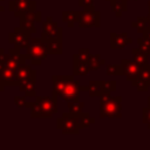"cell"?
<instances>
[{"mask_svg": "<svg viewBox=\"0 0 150 150\" xmlns=\"http://www.w3.org/2000/svg\"><path fill=\"white\" fill-rule=\"evenodd\" d=\"M52 91L63 101L69 102L79 100L81 89L80 83L74 79V75H53Z\"/></svg>", "mask_w": 150, "mask_h": 150, "instance_id": "cell-1", "label": "cell"}, {"mask_svg": "<svg viewBox=\"0 0 150 150\" xmlns=\"http://www.w3.org/2000/svg\"><path fill=\"white\" fill-rule=\"evenodd\" d=\"M57 95L52 96H36L34 102H28L27 108L30 109L32 118H52L57 112Z\"/></svg>", "mask_w": 150, "mask_h": 150, "instance_id": "cell-2", "label": "cell"}, {"mask_svg": "<svg viewBox=\"0 0 150 150\" xmlns=\"http://www.w3.org/2000/svg\"><path fill=\"white\" fill-rule=\"evenodd\" d=\"M100 117L121 118L122 117V96H112L110 91L104 90L100 95Z\"/></svg>", "mask_w": 150, "mask_h": 150, "instance_id": "cell-3", "label": "cell"}, {"mask_svg": "<svg viewBox=\"0 0 150 150\" xmlns=\"http://www.w3.org/2000/svg\"><path fill=\"white\" fill-rule=\"evenodd\" d=\"M26 55L30 64H41V62L49 55L46 42L41 38H30L29 45L26 49Z\"/></svg>", "mask_w": 150, "mask_h": 150, "instance_id": "cell-4", "label": "cell"}, {"mask_svg": "<svg viewBox=\"0 0 150 150\" xmlns=\"http://www.w3.org/2000/svg\"><path fill=\"white\" fill-rule=\"evenodd\" d=\"M56 128L61 130L63 135H77L80 131L79 116L70 112H63L61 117L56 120Z\"/></svg>", "mask_w": 150, "mask_h": 150, "instance_id": "cell-5", "label": "cell"}, {"mask_svg": "<svg viewBox=\"0 0 150 150\" xmlns=\"http://www.w3.org/2000/svg\"><path fill=\"white\" fill-rule=\"evenodd\" d=\"M77 26L80 28H96L101 26V13L96 9H82L79 12Z\"/></svg>", "mask_w": 150, "mask_h": 150, "instance_id": "cell-6", "label": "cell"}, {"mask_svg": "<svg viewBox=\"0 0 150 150\" xmlns=\"http://www.w3.org/2000/svg\"><path fill=\"white\" fill-rule=\"evenodd\" d=\"M32 34H29L28 32L23 30L20 26L14 28L13 32L8 33V42L11 45H14V47L19 48V49H27L29 41H30V36Z\"/></svg>", "mask_w": 150, "mask_h": 150, "instance_id": "cell-7", "label": "cell"}, {"mask_svg": "<svg viewBox=\"0 0 150 150\" xmlns=\"http://www.w3.org/2000/svg\"><path fill=\"white\" fill-rule=\"evenodd\" d=\"M42 14L40 11H33V12H28L26 13L25 15L20 16L19 18V26L28 32L29 34H33V33H36V27H35V23L36 22H41L42 20Z\"/></svg>", "mask_w": 150, "mask_h": 150, "instance_id": "cell-8", "label": "cell"}, {"mask_svg": "<svg viewBox=\"0 0 150 150\" xmlns=\"http://www.w3.org/2000/svg\"><path fill=\"white\" fill-rule=\"evenodd\" d=\"M8 9L12 13H14L16 18H20L28 12L36 11V1L35 0H29V1L11 0L8 2Z\"/></svg>", "mask_w": 150, "mask_h": 150, "instance_id": "cell-9", "label": "cell"}, {"mask_svg": "<svg viewBox=\"0 0 150 150\" xmlns=\"http://www.w3.org/2000/svg\"><path fill=\"white\" fill-rule=\"evenodd\" d=\"M121 64H122V75L125 76L128 81L131 82L132 80L139 77V74H141V70H142V66L136 63L134 60L122 59L121 60Z\"/></svg>", "mask_w": 150, "mask_h": 150, "instance_id": "cell-10", "label": "cell"}, {"mask_svg": "<svg viewBox=\"0 0 150 150\" xmlns=\"http://www.w3.org/2000/svg\"><path fill=\"white\" fill-rule=\"evenodd\" d=\"M131 43H132V39L128 36L127 32H122V33L111 32L110 33V49L112 50L124 49L127 45H131Z\"/></svg>", "mask_w": 150, "mask_h": 150, "instance_id": "cell-11", "label": "cell"}, {"mask_svg": "<svg viewBox=\"0 0 150 150\" xmlns=\"http://www.w3.org/2000/svg\"><path fill=\"white\" fill-rule=\"evenodd\" d=\"M16 76L19 80V84L25 81L36 80V70L32 67L30 63H23L16 68Z\"/></svg>", "mask_w": 150, "mask_h": 150, "instance_id": "cell-12", "label": "cell"}, {"mask_svg": "<svg viewBox=\"0 0 150 150\" xmlns=\"http://www.w3.org/2000/svg\"><path fill=\"white\" fill-rule=\"evenodd\" d=\"M0 82L4 86H15L19 87V80L16 76V70L12 68H4L0 70Z\"/></svg>", "mask_w": 150, "mask_h": 150, "instance_id": "cell-13", "label": "cell"}, {"mask_svg": "<svg viewBox=\"0 0 150 150\" xmlns=\"http://www.w3.org/2000/svg\"><path fill=\"white\" fill-rule=\"evenodd\" d=\"M46 47L49 55H62L63 53V38L46 40Z\"/></svg>", "mask_w": 150, "mask_h": 150, "instance_id": "cell-14", "label": "cell"}, {"mask_svg": "<svg viewBox=\"0 0 150 150\" xmlns=\"http://www.w3.org/2000/svg\"><path fill=\"white\" fill-rule=\"evenodd\" d=\"M19 90L25 94L26 97H36V80H29L19 84Z\"/></svg>", "mask_w": 150, "mask_h": 150, "instance_id": "cell-15", "label": "cell"}, {"mask_svg": "<svg viewBox=\"0 0 150 150\" xmlns=\"http://www.w3.org/2000/svg\"><path fill=\"white\" fill-rule=\"evenodd\" d=\"M109 4L116 18H121L128 11V0H109Z\"/></svg>", "mask_w": 150, "mask_h": 150, "instance_id": "cell-16", "label": "cell"}, {"mask_svg": "<svg viewBox=\"0 0 150 150\" xmlns=\"http://www.w3.org/2000/svg\"><path fill=\"white\" fill-rule=\"evenodd\" d=\"M90 71L88 63L80 61L79 59L73 56V75H77V76H86L88 75V73Z\"/></svg>", "mask_w": 150, "mask_h": 150, "instance_id": "cell-17", "label": "cell"}, {"mask_svg": "<svg viewBox=\"0 0 150 150\" xmlns=\"http://www.w3.org/2000/svg\"><path fill=\"white\" fill-rule=\"evenodd\" d=\"M104 91L102 86V80H90L88 83V94L90 97H100Z\"/></svg>", "mask_w": 150, "mask_h": 150, "instance_id": "cell-18", "label": "cell"}, {"mask_svg": "<svg viewBox=\"0 0 150 150\" xmlns=\"http://www.w3.org/2000/svg\"><path fill=\"white\" fill-rule=\"evenodd\" d=\"M61 20L67 25V27L73 28L75 23H77L79 19V12L77 11H63L61 14Z\"/></svg>", "mask_w": 150, "mask_h": 150, "instance_id": "cell-19", "label": "cell"}, {"mask_svg": "<svg viewBox=\"0 0 150 150\" xmlns=\"http://www.w3.org/2000/svg\"><path fill=\"white\" fill-rule=\"evenodd\" d=\"M131 54H132V60L136 63H138L139 66L143 67V66H145V64L149 63V55L145 52H143L139 47L132 48L131 49Z\"/></svg>", "mask_w": 150, "mask_h": 150, "instance_id": "cell-20", "label": "cell"}, {"mask_svg": "<svg viewBox=\"0 0 150 150\" xmlns=\"http://www.w3.org/2000/svg\"><path fill=\"white\" fill-rule=\"evenodd\" d=\"M87 63L90 70H98L102 66L105 64V60L102 59L100 54H91Z\"/></svg>", "mask_w": 150, "mask_h": 150, "instance_id": "cell-21", "label": "cell"}, {"mask_svg": "<svg viewBox=\"0 0 150 150\" xmlns=\"http://www.w3.org/2000/svg\"><path fill=\"white\" fill-rule=\"evenodd\" d=\"M67 107H68L70 114H73V115H75V116H80V114L83 112L84 102H82V101H80V100L69 101V102H67Z\"/></svg>", "mask_w": 150, "mask_h": 150, "instance_id": "cell-22", "label": "cell"}, {"mask_svg": "<svg viewBox=\"0 0 150 150\" xmlns=\"http://www.w3.org/2000/svg\"><path fill=\"white\" fill-rule=\"evenodd\" d=\"M131 26L136 29L137 33H141L142 34L144 32V29L149 26V20H148L146 16H137L136 20L131 23Z\"/></svg>", "mask_w": 150, "mask_h": 150, "instance_id": "cell-23", "label": "cell"}, {"mask_svg": "<svg viewBox=\"0 0 150 150\" xmlns=\"http://www.w3.org/2000/svg\"><path fill=\"white\" fill-rule=\"evenodd\" d=\"M95 118L89 115L88 112H82L80 114L79 116V125H80V129H84V128H88L90 125H93L95 123Z\"/></svg>", "mask_w": 150, "mask_h": 150, "instance_id": "cell-24", "label": "cell"}, {"mask_svg": "<svg viewBox=\"0 0 150 150\" xmlns=\"http://www.w3.org/2000/svg\"><path fill=\"white\" fill-rule=\"evenodd\" d=\"M59 28V23L53 20L52 16H46L42 22V33H50Z\"/></svg>", "mask_w": 150, "mask_h": 150, "instance_id": "cell-25", "label": "cell"}, {"mask_svg": "<svg viewBox=\"0 0 150 150\" xmlns=\"http://www.w3.org/2000/svg\"><path fill=\"white\" fill-rule=\"evenodd\" d=\"M62 36H63V29H62V27H59L57 29H55V30H53L50 33H42L41 32V39L43 41L49 40V39H60Z\"/></svg>", "mask_w": 150, "mask_h": 150, "instance_id": "cell-26", "label": "cell"}, {"mask_svg": "<svg viewBox=\"0 0 150 150\" xmlns=\"http://www.w3.org/2000/svg\"><path fill=\"white\" fill-rule=\"evenodd\" d=\"M105 73L107 75L112 76H120L122 75V64H107L105 66Z\"/></svg>", "mask_w": 150, "mask_h": 150, "instance_id": "cell-27", "label": "cell"}, {"mask_svg": "<svg viewBox=\"0 0 150 150\" xmlns=\"http://www.w3.org/2000/svg\"><path fill=\"white\" fill-rule=\"evenodd\" d=\"M131 84L134 86V87H136V89L138 90V91H141V93H146L148 90H149V84L145 82V81H143L141 77H137V79H135V80H132L131 81Z\"/></svg>", "mask_w": 150, "mask_h": 150, "instance_id": "cell-28", "label": "cell"}, {"mask_svg": "<svg viewBox=\"0 0 150 150\" xmlns=\"http://www.w3.org/2000/svg\"><path fill=\"white\" fill-rule=\"evenodd\" d=\"M90 55H91V53H90L89 48H80V49L77 50V53H76V54H74L73 56H74V57H76V59H79L80 61L88 62V60H89Z\"/></svg>", "mask_w": 150, "mask_h": 150, "instance_id": "cell-29", "label": "cell"}, {"mask_svg": "<svg viewBox=\"0 0 150 150\" xmlns=\"http://www.w3.org/2000/svg\"><path fill=\"white\" fill-rule=\"evenodd\" d=\"M142 121L150 129V96L148 97V105L142 108Z\"/></svg>", "mask_w": 150, "mask_h": 150, "instance_id": "cell-30", "label": "cell"}, {"mask_svg": "<svg viewBox=\"0 0 150 150\" xmlns=\"http://www.w3.org/2000/svg\"><path fill=\"white\" fill-rule=\"evenodd\" d=\"M137 43H138V47L143 52H145L148 55H150V40H148V39L142 36V38L137 39Z\"/></svg>", "mask_w": 150, "mask_h": 150, "instance_id": "cell-31", "label": "cell"}, {"mask_svg": "<svg viewBox=\"0 0 150 150\" xmlns=\"http://www.w3.org/2000/svg\"><path fill=\"white\" fill-rule=\"evenodd\" d=\"M139 77H141L143 81H145V82L149 84V87H150V64H149V63L142 67Z\"/></svg>", "mask_w": 150, "mask_h": 150, "instance_id": "cell-32", "label": "cell"}, {"mask_svg": "<svg viewBox=\"0 0 150 150\" xmlns=\"http://www.w3.org/2000/svg\"><path fill=\"white\" fill-rule=\"evenodd\" d=\"M116 81L115 80H102V86L103 89L110 93H114L116 90Z\"/></svg>", "mask_w": 150, "mask_h": 150, "instance_id": "cell-33", "label": "cell"}, {"mask_svg": "<svg viewBox=\"0 0 150 150\" xmlns=\"http://www.w3.org/2000/svg\"><path fill=\"white\" fill-rule=\"evenodd\" d=\"M8 59H9V54L8 53H5V50L2 48H0V70L7 67Z\"/></svg>", "mask_w": 150, "mask_h": 150, "instance_id": "cell-34", "label": "cell"}, {"mask_svg": "<svg viewBox=\"0 0 150 150\" xmlns=\"http://www.w3.org/2000/svg\"><path fill=\"white\" fill-rule=\"evenodd\" d=\"M27 101H26V96H15L14 97V104L18 108H27Z\"/></svg>", "mask_w": 150, "mask_h": 150, "instance_id": "cell-35", "label": "cell"}, {"mask_svg": "<svg viewBox=\"0 0 150 150\" xmlns=\"http://www.w3.org/2000/svg\"><path fill=\"white\" fill-rule=\"evenodd\" d=\"M77 4H79V6L82 7L83 9H95L94 0H79Z\"/></svg>", "mask_w": 150, "mask_h": 150, "instance_id": "cell-36", "label": "cell"}, {"mask_svg": "<svg viewBox=\"0 0 150 150\" xmlns=\"http://www.w3.org/2000/svg\"><path fill=\"white\" fill-rule=\"evenodd\" d=\"M142 36L143 38H145V39H148V40H150V22H149V26L144 29V32L142 33Z\"/></svg>", "mask_w": 150, "mask_h": 150, "instance_id": "cell-37", "label": "cell"}, {"mask_svg": "<svg viewBox=\"0 0 150 150\" xmlns=\"http://www.w3.org/2000/svg\"><path fill=\"white\" fill-rule=\"evenodd\" d=\"M4 89H5V86H4V84H2L1 82H0V93H1V91H2Z\"/></svg>", "mask_w": 150, "mask_h": 150, "instance_id": "cell-38", "label": "cell"}, {"mask_svg": "<svg viewBox=\"0 0 150 150\" xmlns=\"http://www.w3.org/2000/svg\"><path fill=\"white\" fill-rule=\"evenodd\" d=\"M148 13H150V1H148Z\"/></svg>", "mask_w": 150, "mask_h": 150, "instance_id": "cell-39", "label": "cell"}, {"mask_svg": "<svg viewBox=\"0 0 150 150\" xmlns=\"http://www.w3.org/2000/svg\"><path fill=\"white\" fill-rule=\"evenodd\" d=\"M4 9H5V7H4V6H1V5H0V13H1V12H2V11H4Z\"/></svg>", "mask_w": 150, "mask_h": 150, "instance_id": "cell-40", "label": "cell"}, {"mask_svg": "<svg viewBox=\"0 0 150 150\" xmlns=\"http://www.w3.org/2000/svg\"><path fill=\"white\" fill-rule=\"evenodd\" d=\"M146 18H148V20H149V22H150V13L146 14Z\"/></svg>", "mask_w": 150, "mask_h": 150, "instance_id": "cell-41", "label": "cell"}, {"mask_svg": "<svg viewBox=\"0 0 150 150\" xmlns=\"http://www.w3.org/2000/svg\"><path fill=\"white\" fill-rule=\"evenodd\" d=\"M19 1H29V0H19Z\"/></svg>", "mask_w": 150, "mask_h": 150, "instance_id": "cell-42", "label": "cell"}, {"mask_svg": "<svg viewBox=\"0 0 150 150\" xmlns=\"http://www.w3.org/2000/svg\"><path fill=\"white\" fill-rule=\"evenodd\" d=\"M105 1H109V0H105Z\"/></svg>", "mask_w": 150, "mask_h": 150, "instance_id": "cell-43", "label": "cell"}, {"mask_svg": "<svg viewBox=\"0 0 150 150\" xmlns=\"http://www.w3.org/2000/svg\"><path fill=\"white\" fill-rule=\"evenodd\" d=\"M132 1H136V0H132Z\"/></svg>", "mask_w": 150, "mask_h": 150, "instance_id": "cell-44", "label": "cell"}, {"mask_svg": "<svg viewBox=\"0 0 150 150\" xmlns=\"http://www.w3.org/2000/svg\"><path fill=\"white\" fill-rule=\"evenodd\" d=\"M0 1H2V0H0Z\"/></svg>", "mask_w": 150, "mask_h": 150, "instance_id": "cell-45", "label": "cell"}]
</instances>
